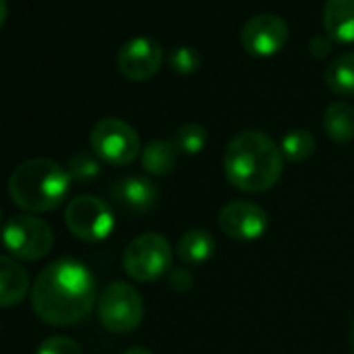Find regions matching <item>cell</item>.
I'll return each mask as SVG.
<instances>
[{
    "label": "cell",
    "mask_w": 354,
    "mask_h": 354,
    "mask_svg": "<svg viewBox=\"0 0 354 354\" xmlns=\"http://www.w3.org/2000/svg\"><path fill=\"white\" fill-rule=\"evenodd\" d=\"M169 286H171V290H175V292H186V290H190L192 286H194V277H192V273L188 271V269H173L171 273H169Z\"/></svg>",
    "instance_id": "cell-24"
},
{
    "label": "cell",
    "mask_w": 354,
    "mask_h": 354,
    "mask_svg": "<svg viewBox=\"0 0 354 354\" xmlns=\"http://www.w3.org/2000/svg\"><path fill=\"white\" fill-rule=\"evenodd\" d=\"M30 290L28 271L11 257L0 254V308L19 304Z\"/></svg>",
    "instance_id": "cell-14"
},
{
    "label": "cell",
    "mask_w": 354,
    "mask_h": 354,
    "mask_svg": "<svg viewBox=\"0 0 354 354\" xmlns=\"http://www.w3.org/2000/svg\"><path fill=\"white\" fill-rule=\"evenodd\" d=\"M65 223L75 238L84 242H100L111 236L115 227V215L104 201L84 194L67 205Z\"/></svg>",
    "instance_id": "cell-8"
},
{
    "label": "cell",
    "mask_w": 354,
    "mask_h": 354,
    "mask_svg": "<svg viewBox=\"0 0 354 354\" xmlns=\"http://www.w3.org/2000/svg\"><path fill=\"white\" fill-rule=\"evenodd\" d=\"M283 169L279 146L263 131L246 129L234 136L223 154V171L232 186L244 192H265L277 184Z\"/></svg>",
    "instance_id": "cell-2"
},
{
    "label": "cell",
    "mask_w": 354,
    "mask_h": 354,
    "mask_svg": "<svg viewBox=\"0 0 354 354\" xmlns=\"http://www.w3.org/2000/svg\"><path fill=\"white\" fill-rule=\"evenodd\" d=\"M67 173H69L71 180H77V182H90V180H94V177L100 173L98 156L96 154H90V152H77L75 156H71L69 167H67Z\"/></svg>",
    "instance_id": "cell-22"
},
{
    "label": "cell",
    "mask_w": 354,
    "mask_h": 354,
    "mask_svg": "<svg viewBox=\"0 0 354 354\" xmlns=\"http://www.w3.org/2000/svg\"><path fill=\"white\" fill-rule=\"evenodd\" d=\"M177 154L180 150L175 148L169 140H152L142 150V167L152 175H167L177 165Z\"/></svg>",
    "instance_id": "cell-17"
},
{
    "label": "cell",
    "mask_w": 354,
    "mask_h": 354,
    "mask_svg": "<svg viewBox=\"0 0 354 354\" xmlns=\"http://www.w3.org/2000/svg\"><path fill=\"white\" fill-rule=\"evenodd\" d=\"M38 354H82V348L71 337L50 335L38 346Z\"/></svg>",
    "instance_id": "cell-23"
},
{
    "label": "cell",
    "mask_w": 354,
    "mask_h": 354,
    "mask_svg": "<svg viewBox=\"0 0 354 354\" xmlns=\"http://www.w3.org/2000/svg\"><path fill=\"white\" fill-rule=\"evenodd\" d=\"M171 244L160 234H142L123 252V269L136 281H152L169 271Z\"/></svg>",
    "instance_id": "cell-4"
},
{
    "label": "cell",
    "mask_w": 354,
    "mask_h": 354,
    "mask_svg": "<svg viewBox=\"0 0 354 354\" xmlns=\"http://www.w3.org/2000/svg\"><path fill=\"white\" fill-rule=\"evenodd\" d=\"M203 57L192 46H177L169 55V67L177 75H192L201 69Z\"/></svg>",
    "instance_id": "cell-21"
},
{
    "label": "cell",
    "mask_w": 354,
    "mask_h": 354,
    "mask_svg": "<svg viewBox=\"0 0 354 354\" xmlns=\"http://www.w3.org/2000/svg\"><path fill=\"white\" fill-rule=\"evenodd\" d=\"M160 65H162V46L146 36L127 40L117 55L119 73L131 82H146L154 77Z\"/></svg>",
    "instance_id": "cell-10"
},
{
    "label": "cell",
    "mask_w": 354,
    "mask_h": 354,
    "mask_svg": "<svg viewBox=\"0 0 354 354\" xmlns=\"http://www.w3.org/2000/svg\"><path fill=\"white\" fill-rule=\"evenodd\" d=\"M96 302V281L90 269L73 259L50 263L32 286V306L40 321L67 327L84 321Z\"/></svg>",
    "instance_id": "cell-1"
},
{
    "label": "cell",
    "mask_w": 354,
    "mask_h": 354,
    "mask_svg": "<svg viewBox=\"0 0 354 354\" xmlns=\"http://www.w3.org/2000/svg\"><path fill=\"white\" fill-rule=\"evenodd\" d=\"M323 127L329 140L346 144L354 140V106L348 102H333L323 115Z\"/></svg>",
    "instance_id": "cell-16"
},
{
    "label": "cell",
    "mask_w": 354,
    "mask_h": 354,
    "mask_svg": "<svg viewBox=\"0 0 354 354\" xmlns=\"http://www.w3.org/2000/svg\"><path fill=\"white\" fill-rule=\"evenodd\" d=\"M123 354H152L148 348H142V346H131V348H127Z\"/></svg>",
    "instance_id": "cell-27"
},
{
    "label": "cell",
    "mask_w": 354,
    "mask_h": 354,
    "mask_svg": "<svg viewBox=\"0 0 354 354\" xmlns=\"http://www.w3.org/2000/svg\"><path fill=\"white\" fill-rule=\"evenodd\" d=\"M217 242L207 230H190L180 238L177 244V257L188 265L207 263L215 254Z\"/></svg>",
    "instance_id": "cell-15"
},
{
    "label": "cell",
    "mask_w": 354,
    "mask_h": 354,
    "mask_svg": "<svg viewBox=\"0 0 354 354\" xmlns=\"http://www.w3.org/2000/svg\"><path fill=\"white\" fill-rule=\"evenodd\" d=\"M331 46H333V42H331V38H323V36H315L313 40H310V55L315 57V59H325L329 53H331Z\"/></svg>",
    "instance_id": "cell-25"
},
{
    "label": "cell",
    "mask_w": 354,
    "mask_h": 354,
    "mask_svg": "<svg viewBox=\"0 0 354 354\" xmlns=\"http://www.w3.org/2000/svg\"><path fill=\"white\" fill-rule=\"evenodd\" d=\"M7 15H9V5L7 0H0V30H3L5 21H7Z\"/></svg>",
    "instance_id": "cell-26"
},
{
    "label": "cell",
    "mask_w": 354,
    "mask_h": 354,
    "mask_svg": "<svg viewBox=\"0 0 354 354\" xmlns=\"http://www.w3.org/2000/svg\"><path fill=\"white\" fill-rule=\"evenodd\" d=\"M219 227L225 236L240 240V242H252L259 240L267 227L269 217L267 213L248 201H234L225 205L219 213Z\"/></svg>",
    "instance_id": "cell-11"
},
{
    "label": "cell",
    "mask_w": 354,
    "mask_h": 354,
    "mask_svg": "<svg viewBox=\"0 0 354 354\" xmlns=\"http://www.w3.org/2000/svg\"><path fill=\"white\" fill-rule=\"evenodd\" d=\"M207 140H209V136H207V129L203 125H198V123H186V125H182L180 129L175 131L173 144H175V148L180 150V152L194 156V154H198V152L205 150Z\"/></svg>",
    "instance_id": "cell-20"
},
{
    "label": "cell",
    "mask_w": 354,
    "mask_h": 354,
    "mask_svg": "<svg viewBox=\"0 0 354 354\" xmlns=\"http://www.w3.org/2000/svg\"><path fill=\"white\" fill-rule=\"evenodd\" d=\"M111 198L127 213H146L156 205L158 190L146 177L129 175L113 184Z\"/></svg>",
    "instance_id": "cell-12"
},
{
    "label": "cell",
    "mask_w": 354,
    "mask_h": 354,
    "mask_svg": "<svg viewBox=\"0 0 354 354\" xmlns=\"http://www.w3.org/2000/svg\"><path fill=\"white\" fill-rule=\"evenodd\" d=\"M325 84L339 96H354V53H344L327 65Z\"/></svg>",
    "instance_id": "cell-18"
},
{
    "label": "cell",
    "mask_w": 354,
    "mask_h": 354,
    "mask_svg": "<svg viewBox=\"0 0 354 354\" xmlns=\"http://www.w3.org/2000/svg\"><path fill=\"white\" fill-rule=\"evenodd\" d=\"M98 317L100 323L113 333L133 331L144 317V302L140 292L125 281L109 283L98 300Z\"/></svg>",
    "instance_id": "cell-6"
},
{
    "label": "cell",
    "mask_w": 354,
    "mask_h": 354,
    "mask_svg": "<svg viewBox=\"0 0 354 354\" xmlns=\"http://www.w3.org/2000/svg\"><path fill=\"white\" fill-rule=\"evenodd\" d=\"M352 342H354V327H352Z\"/></svg>",
    "instance_id": "cell-28"
},
{
    "label": "cell",
    "mask_w": 354,
    "mask_h": 354,
    "mask_svg": "<svg viewBox=\"0 0 354 354\" xmlns=\"http://www.w3.org/2000/svg\"><path fill=\"white\" fill-rule=\"evenodd\" d=\"M3 244L17 259L38 261L53 250L55 234L44 219L34 215H17L5 223Z\"/></svg>",
    "instance_id": "cell-5"
},
{
    "label": "cell",
    "mask_w": 354,
    "mask_h": 354,
    "mask_svg": "<svg viewBox=\"0 0 354 354\" xmlns=\"http://www.w3.org/2000/svg\"><path fill=\"white\" fill-rule=\"evenodd\" d=\"M323 28L335 44H354V0H327L323 7Z\"/></svg>",
    "instance_id": "cell-13"
},
{
    "label": "cell",
    "mask_w": 354,
    "mask_h": 354,
    "mask_svg": "<svg viewBox=\"0 0 354 354\" xmlns=\"http://www.w3.org/2000/svg\"><path fill=\"white\" fill-rule=\"evenodd\" d=\"M90 144L100 160L117 167L133 162L140 154V138L136 129L117 117L100 119L90 133Z\"/></svg>",
    "instance_id": "cell-7"
},
{
    "label": "cell",
    "mask_w": 354,
    "mask_h": 354,
    "mask_svg": "<svg viewBox=\"0 0 354 354\" xmlns=\"http://www.w3.org/2000/svg\"><path fill=\"white\" fill-rule=\"evenodd\" d=\"M288 38H290L288 24L273 13L254 15L244 24L240 34L244 50L252 57L277 55L288 44Z\"/></svg>",
    "instance_id": "cell-9"
},
{
    "label": "cell",
    "mask_w": 354,
    "mask_h": 354,
    "mask_svg": "<svg viewBox=\"0 0 354 354\" xmlns=\"http://www.w3.org/2000/svg\"><path fill=\"white\" fill-rule=\"evenodd\" d=\"M71 177L50 158H30L9 177L13 203L30 213H48L61 207L69 192Z\"/></svg>",
    "instance_id": "cell-3"
},
{
    "label": "cell",
    "mask_w": 354,
    "mask_h": 354,
    "mask_svg": "<svg viewBox=\"0 0 354 354\" xmlns=\"http://www.w3.org/2000/svg\"><path fill=\"white\" fill-rule=\"evenodd\" d=\"M281 156L292 162H302L315 152V136L306 129H292L281 138Z\"/></svg>",
    "instance_id": "cell-19"
}]
</instances>
